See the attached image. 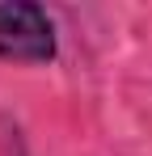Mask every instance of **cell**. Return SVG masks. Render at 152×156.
Listing matches in <instances>:
<instances>
[{"mask_svg":"<svg viewBox=\"0 0 152 156\" xmlns=\"http://www.w3.org/2000/svg\"><path fill=\"white\" fill-rule=\"evenodd\" d=\"M0 55L21 59V63H47L55 55V30L38 4L30 0L0 4Z\"/></svg>","mask_w":152,"mask_h":156,"instance_id":"6da1fadb","label":"cell"}]
</instances>
